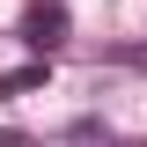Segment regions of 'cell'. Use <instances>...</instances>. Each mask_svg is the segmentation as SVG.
<instances>
[{"instance_id": "cell-1", "label": "cell", "mask_w": 147, "mask_h": 147, "mask_svg": "<svg viewBox=\"0 0 147 147\" xmlns=\"http://www.w3.org/2000/svg\"><path fill=\"white\" fill-rule=\"evenodd\" d=\"M66 30H74V15L59 7V0H37L30 15H22V44H30L37 59H52L59 44H66Z\"/></svg>"}, {"instance_id": "cell-2", "label": "cell", "mask_w": 147, "mask_h": 147, "mask_svg": "<svg viewBox=\"0 0 147 147\" xmlns=\"http://www.w3.org/2000/svg\"><path fill=\"white\" fill-rule=\"evenodd\" d=\"M30 88H44V59H37V66H15V74H0V96H30Z\"/></svg>"}, {"instance_id": "cell-3", "label": "cell", "mask_w": 147, "mask_h": 147, "mask_svg": "<svg viewBox=\"0 0 147 147\" xmlns=\"http://www.w3.org/2000/svg\"><path fill=\"white\" fill-rule=\"evenodd\" d=\"M0 147H22V140H7V132H0Z\"/></svg>"}]
</instances>
